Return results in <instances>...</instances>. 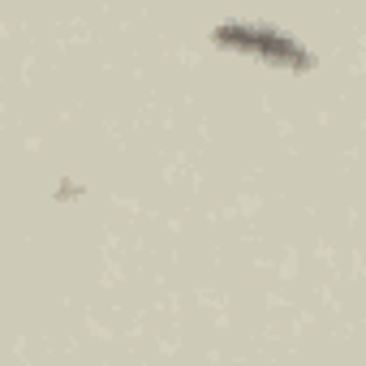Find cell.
Here are the masks:
<instances>
[{
	"mask_svg": "<svg viewBox=\"0 0 366 366\" xmlns=\"http://www.w3.org/2000/svg\"><path fill=\"white\" fill-rule=\"evenodd\" d=\"M216 44H229V48H242V52H254L263 61H280V65H315L310 48L289 35L285 26H272V22H246V18H233V22H220L216 26Z\"/></svg>",
	"mask_w": 366,
	"mask_h": 366,
	"instance_id": "obj_1",
	"label": "cell"
}]
</instances>
